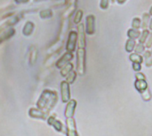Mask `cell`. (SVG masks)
I'll return each mask as SVG.
<instances>
[{"label": "cell", "mask_w": 152, "mask_h": 136, "mask_svg": "<svg viewBox=\"0 0 152 136\" xmlns=\"http://www.w3.org/2000/svg\"><path fill=\"white\" fill-rule=\"evenodd\" d=\"M141 32L137 29H134V28H130L127 31V36L129 39H133V40H136L139 39L141 36Z\"/></svg>", "instance_id": "obj_14"}, {"label": "cell", "mask_w": 152, "mask_h": 136, "mask_svg": "<svg viewBox=\"0 0 152 136\" xmlns=\"http://www.w3.org/2000/svg\"><path fill=\"white\" fill-rule=\"evenodd\" d=\"M151 51H152V48H151Z\"/></svg>", "instance_id": "obj_35"}, {"label": "cell", "mask_w": 152, "mask_h": 136, "mask_svg": "<svg viewBox=\"0 0 152 136\" xmlns=\"http://www.w3.org/2000/svg\"><path fill=\"white\" fill-rule=\"evenodd\" d=\"M117 1V3L118 4H125L126 3V0H116Z\"/></svg>", "instance_id": "obj_31"}, {"label": "cell", "mask_w": 152, "mask_h": 136, "mask_svg": "<svg viewBox=\"0 0 152 136\" xmlns=\"http://www.w3.org/2000/svg\"><path fill=\"white\" fill-rule=\"evenodd\" d=\"M66 124H67L68 136H78V134L77 132V127H76V122L73 118L67 119Z\"/></svg>", "instance_id": "obj_10"}, {"label": "cell", "mask_w": 152, "mask_h": 136, "mask_svg": "<svg viewBox=\"0 0 152 136\" xmlns=\"http://www.w3.org/2000/svg\"><path fill=\"white\" fill-rule=\"evenodd\" d=\"M73 68H74V65L72 63H68L66 65H64L61 70V75L63 76V77H67L72 71H73Z\"/></svg>", "instance_id": "obj_13"}, {"label": "cell", "mask_w": 152, "mask_h": 136, "mask_svg": "<svg viewBox=\"0 0 152 136\" xmlns=\"http://www.w3.org/2000/svg\"><path fill=\"white\" fill-rule=\"evenodd\" d=\"M57 98H58V96H57L56 92L51 91V90H45L40 97L38 105L44 110L45 109L47 111L51 110L55 105V104L57 102Z\"/></svg>", "instance_id": "obj_1"}, {"label": "cell", "mask_w": 152, "mask_h": 136, "mask_svg": "<svg viewBox=\"0 0 152 136\" xmlns=\"http://www.w3.org/2000/svg\"><path fill=\"white\" fill-rule=\"evenodd\" d=\"M76 107H77V101L75 99H71L69 102L67 103L66 109H65V117L67 119L73 118Z\"/></svg>", "instance_id": "obj_9"}, {"label": "cell", "mask_w": 152, "mask_h": 136, "mask_svg": "<svg viewBox=\"0 0 152 136\" xmlns=\"http://www.w3.org/2000/svg\"><path fill=\"white\" fill-rule=\"evenodd\" d=\"M111 1H112V2H113V3H114V2H115V1H116V0H111Z\"/></svg>", "instance_id": "obj_34"}, {"label": "cell", "mask_w": 152, "mask_h": 136, "mask_svg": "<svg viewBox=\"0 0 152 136\" xmlns=\"http://www.w3.org/2000/svg\"><path fill=\"white\" fill-rule=\"evenodd\" d=\"M135 77L137 81H146V76L145 74H143L142 73H135Z\"/></svg>", "instance_id": "obj_26"}, {"label": "cell", "mask_w": 152, "mask_h": 136, "mask_svg": "<svg viewBox=\"0 0 152 136\" xmlns=\"http://www.w3.org/2000/svg\"><path fill=\"white\" fill-rule=\"evenodd\" d=\"M145 48H146V46H145L143 43L138 42V43L136 44V46H135L134 51H135V53H137V54H141V53H142V52H145Z\"/></svg>", "instance_id": "obj_23"}, {"label": "cell", "mask_w": 152, "mask_h": 136, "mask_svg": "<svg viewBox=\"0 0 152 136\" xmlns=\"http://www.w3.org/2000/svg\"><path fill=\"white\" fill-rule=\"evenodd\" d=\"M74 58V55H73V52H66L64 53L61 58H59V60L56 62V66L60 69H61L64 65H66L68 63L70 62V60H72Z\"/></svg>", "instance_id": "obj_7"}, {"label": "cell", "mask_w": 152, "mask_h": 136, "mask_svg": "<svg viewBox=\"0 0 152 136\" xmlns=\"http://www.w3.org/2000/svg\"><path fill=\"white\" fill-rule=\"evenodd\" d=\"M133 69L134 71H135L136 73H139L142 69V64L139 63H133Z\"/></svg>", "instance_id": "obj_28"}, {"label": "cell", "mask_w": 152, "mask_h": 136, "mask_svg": "<svg viewBox=\"0 0 152 136\" xmlns=\"http://www.w3.org/2000/svg\"><path fill=\"white\" fill-rule=\"evenodd\" d=\"M151 55H152L151 50H147V51H145V52H144V58H145V59H147L148 58H150Z\"/></svg>", "instance_id": "obj_30"}, {"label": "cell", "mask_w": 152, "mask_h": 136, "mask_svg": "<svg viewBox=\"0 0 152 136\" xmlns=\"http://www.w3.org/2000/svg\"><path fill=\"white\" fill-rule=\"evenodd\" d=\"M77 6V0H68V8L63 14L64 18L69 19L73 15V13H76Z\"/></svg>", "instance_id": "obj_8"}, {"label": "cell", "mask_w": 152, "mask_h": 136, "mask_svg": "<svg viewBox=\"0 0 152 136\" xmlns=\"http://www.w3.org/2000/svg\"><path fill=\"white\" fill-rule=\"evenodd\" d=\"M141 96H142V98L143 99V101L148 102V101L151 100V91H150L149 89H147L145 91H143L142 93H141Z\"/></svg>", "instance_id": "obj_22"}, {"label": "cell", "mask_w": 152, "mask_h": 136, "mask_svg": "<svg viewBox=\"0 0 152 136\" xmlns=\"http://www.w3.org/2000/svg\"><path fill=\"white\" fill-rule=\"evenodd\" d=\"M77 40H78L77 32L71 30L68 35V40L66 43V50L68 52H74L76 50Z\"/></svg>", "instance_id": "obj_3"}, {"label": "cell", "mask_w": 152, "mask_h": 136, "mask_svg": "<svg viewBox=\"0 0 152 136\" xmlns=\"http://www.w3.org/2000/svg\"><path fill=\"white\" fill-rule=\"evenodd\" d=\"M150 21H151V15L150 13H143L142 15V28L147 29V27L150 25Z\"/></svg>", "instance_id": "obj_16"}, {"label": "cell", "mask_w": 152, "mask_h": 136, "mask_svg": "<svg viewBox=\"0 0 152 136\" xmlns=\"http://www.w3.org/2000/svg\"><path fill=\"white\" fill-rule=\"evenodd\" d=\"M149 13H150V15L152 17V6L151 7V9H150V12Z\"/></svg>", "instance_id": "obj_33"}, {"label": "cell", "mask_w": 152, "mask_h": 136, "mask_svg": "<svg viewBox=\"0 0 152 136\" xmlns=\"http://www.w3.org/2000/svg\"><path fill=\"white\" fill-rule=\"evenodd\" d=\"M135 46H136V41H135V40H133V39H129V38H128V40H127V41H126V46H125V48H126V50L127 52L131 53L132 51H134V50Z\"/></svg>", "instance_id": "obj_15"}, {"label": "cell", "mask_w": 152, "mask_h": 136, "mask_svg": "<svg viewBox=\"0 0 152 136\" xmlns=\"http://www.w3.org/2000/svg\"><path fill=\"white\" fill-rule=\"evenodd\" d=\"M129 59H130V61H132L133 63H139V64H142V63L143 62V58H142V56H141L140 54H137V53H132V54H130Z\"/></svg>", "instance_id": "obj_17"}, {"label": "cell", "mask_w": 152, "mask_h": 136, "mask_svg": "<svg viewBox=\"0 0 152 136\" xmlns=\"http://www.w3.org/2000/svg\"><path fill=\"white\" fill-rule=\"evenodd\" d=\"M83 15H84V12L82 10H77L75 13V16H74V19H73V22L74 24L76 25H79L81 23V20L83 19Z\"/></svg>", "instance_id": "obj_18"}, {"label": "cell", "mask_w": 152, "mask_h": 136, "mask_svg": "<svg viewBox=\"0 0 152 136\" xmlns=\"http://www.w3.org/2000/svg\"><path fill=\"white\" fill-rule=\"evenodd\" d=\"M110 0H100V8L102 10H107L110 7Z\"/></svg>", "instance_id": "obj_24"}, {"label": "cell", "mask_w": 152, "mask_h": 136, "mask_svg": "<svg viewBox=\"0 0 152 136\" xmlns=\"http://www.w3.org/2000/svg\"><path fill=\"white\" fill-rule=\"evenodd\" d=\"M86 49L77 48V73L83 76L86 73Z\"/></svg>", "instance_id": "obj_2"}, {"label": "cell", "mask_w": 152, "mask_h": 136, "mask_svg": "<svg viewBox=\"0 0 152 136\" xmlns=\"http://www.w3.org/2000/svg\"><path fill=\"white\" fill-rule=\"evenodd\" d=\"M40 15H41V17H42V18L46 19V18H50V17H52V16H53V12H52V11H51V10H45V11L41 12Z\"/></svg>", "instance_id": "obj_25"}, {"label": "cell", "mask_w": 152, "mask_h": 136, "mask_svg": "<svg viewBox=\"0 0 152 136\" xmlns=\"http://www.w3.org/2000/svg\"><path fill=\"white\" fill-rule=\"evenodd\" d=\"M145 64H146V65L147 66H151L152 65V55L150 57V58H148L147 59H145Z\"/></svg>", "instance_id": "obj_29"}, {"label": "cell", "mask_w": 152, "mask_h": 136, "mask_svg": "<svg viewBox=\"0 0 152 136\" xmlns=\"http://www.w3.org/2000/svg\"><path fill=\"white\" fill-rule=\"evenodd\" d=\"M150 30H148V29H144L142 32V34H141V36H140V38H139V42L140 43H143L144 44V42H147V40H148V37H149V35H150Z\"/></svg>", "instance_id": "obj_20"}, {"label": "cell", "mask_w": 152, "mask_h": 136, "mask_svg": "<svg viewBox=\"0 0 152 136\" xmlns=\"http://www.w3.org/2000/svg\"><path fill=\"white\" fill-rule=\"evenodd\" d=\"M145 46H146V48H148V49H151L152 47V32L150 34V35H149V37H148V40H147V42H145Z\"/></svg>", "instance_id": "obj_27"}, {"label": "cell", "mask_w": 152, "mask_h": 136, "mask_svg": "<svg viewBox=\"0 0 152 136\" xmlns=\"http://www.w3.org/2000/svg\"><path fill=\"white\" fill-rule=\"evenodd\" d=\"M149 28L150 30L152 32V18L151 19V21H150V25H149Z\"/></svg>", "instance_id": "obj_32"}, {"label": "cell", "mask_w": 152, "mask_h": 136, "mask_svg": "<svg viewBox=\"0 0 152 136\" xmlns=\"http://www.w3.org/2000/svg\"><path fill=\"white\" fill-rule=\"evenodd\" d=\"M61 100L63 103H68L71 100L69 84L66 81H63L61 83Z\"/></svg>", "instance_id": "obj_6"}, {"label": "cell", "mask_w": 152, "mask_h": 136, "mask_svg": "<svg viewBox=\"0 0 152 136\" xmlns=\"http://www.w3.org/2000/svg\"><path fill=\"white\" fill-rule=\"evenodd\" d=\"M95 16L93 14H89L86 18V34L88 35H94L95 34Z\"/></svg>", "instance_id": "obj_4"}, {"label": "cell", "mask_w": 152, "mask_h": 136, "mask_svg": "<svg viewBox=\"0 0 152 136\" xmlns=\"http://www.w3.org/2000/svg\"><path fill=\"white\" fill-rule=\"evenodd\" d=\"M134 87L137 89V91H139L140 93H142L143 91H145L148 89V83L146 81H137L134 83Z\"/></svg>", "instance_id": "obj_12"}, {"label": "cell", "mask_w": 152, "mask_h": 136, "mask_svg": "<svg viewBox=\"0 0 152 136\" xmlns=\"http://www.w3.org/2000/svg\"><path fill=\"white\" fill-rule=\"evenodd\" d=\"M131 26H132V28L139 30V28L142 27V19L138 17H134L132 20Z\"/></svg>", "instance_id": "obj_19"}, {"label": "cell", "mask_w": 152, "mask_h": 136, "mask_svg": "<svg viewBox=\"0 0 152 136\" xmlns=\"http://www.w3.org/2000/svg\"><path fill=\"white\" fill-rule=\"evenodd\" d=\"M76 78H77V72H75L74 70L66 77V81L69 83V84H72L75 81H76Z\"/></svg>", "instance_id": "obj_21"}, {"label": "cell", "mask_w": 152, "mask_h": 136, "mask_svg": "<svg viewBox=\"0 0 152 136\" xmlns=\"http://www.w3.org/2000/svg\"><path fill=\"white\" fill-rule=\"evenodd\" d=\"M48 123L52 127H53L56 131H58V132H63V125H62V123L60 120L54 119L53 117H51L48 119Z\"/></svg>", "instance_id": "obj_11"}, {"label": "cell", "mask_w": 152, "mask_h": 136, "mask_svg": "<svg viewBox=\"0 0 152 136\" xmlns=\"http://www.w3.org/2000/svg\"><path fill=\"white\" fill-rule=\"evenodd\" d=\"M77 35H78V40H77V43H78V47L77 48H84L86 49V29H85V26L80 23L79 25H77Z\"/></svg>", "instance_id": "obj_5"}]
</instances>
